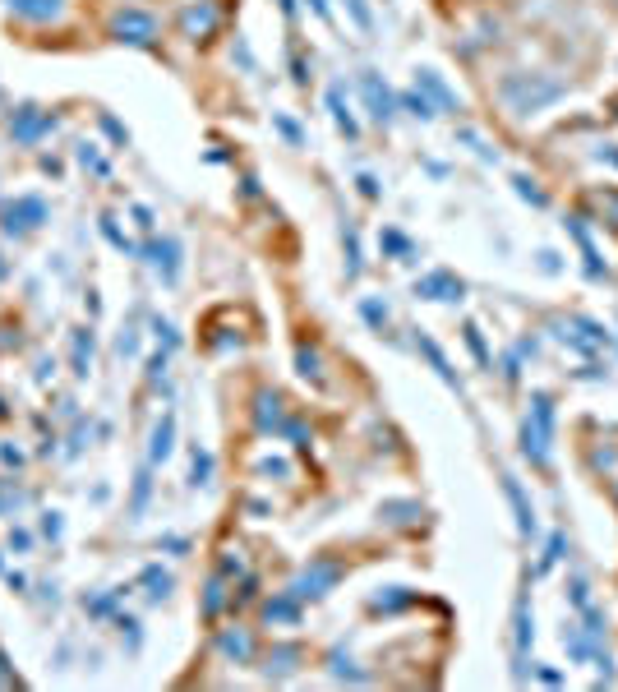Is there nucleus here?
I'll return each instance as SVG.
<instances>
[{
	"mask_svg": "<svg viewBox=\"0 0 618 692\" xmlns=\"http://www.w3.org/2000/svg\"><path fill=\"white\" fill-rule=\"evenodd\" d=\"M549 430H554V406H549L545 393H535L531 420H526V430H522V453L540 466H545V457H549Z\"/></svg>",
	"mask_w": 618,
	"mask_h": 692,
	"instance_id": "nucleus-1",
	"label": "nucleus"
},
{
	"mask_svg": "<svg viewBox=\"0 0 618 692\" xmlns=\"http://www.w3.org/2000/svg\"><path fill=\"white\" fill-rule=\"evenodd\" d=\"M503 490H508L512 508H517V526H522V536H531V531H535V513H531V503H526L522 485H517V480H512V476H503Z\"/></svg>",
	"mask_w": 618,
	"mask_h": 692,
	"instance_id": "nucleus-2",
	"label": "nucleus"
},
{
	"mask_svg": "<svg viewBox=\"0 0 618 692\" xmlns=\"http://www.w3.org/2000/svg\"><path fill=\"white\" fill-rule=\"evenodd\" d=\"M333 577H337V568H333V563H328V568H314V573H305V577H300L296 596H323L319 586H328V582H333Z\"/></svg>",
	"mask_w": 618,
	"mask_h": 692,
	"instance_id": "nucleus-3",
	"label": "nucleus"
}]
</instances>
